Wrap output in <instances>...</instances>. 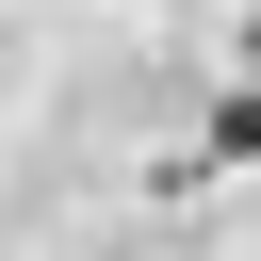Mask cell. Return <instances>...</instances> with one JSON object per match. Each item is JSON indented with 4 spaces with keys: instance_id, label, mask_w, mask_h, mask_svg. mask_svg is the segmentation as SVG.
<instances>
[{
    "instance_id": "cell-1",
    "label": "cell",
    "mask_w": 261,
    "mask_h": 261,
    "mask_svg": "<svg viewBox=\"0 0 261 261\" xmlns=\"http://www.w3.org/2000/svg\"><path fill=\"white\" fill-rule=\"evenodd\" d=\"M212 163H261V82H245V98L212 114Z\"/></svg>"
},
{
    "instance_id": "cell-2",
    "label": "cell",
    "mask_w": 261,
    "mask_h": 261,
    "mask_svg": "<svg viewBox=\"0 0 261 261\" xmlns=\"http://www.w3.org/2000/svg\"><path fill=\"white\" fill-rule=\"evenodd\" d=\"M245 49H261V16H245Z\"/></svg>"
}]
</instances>
